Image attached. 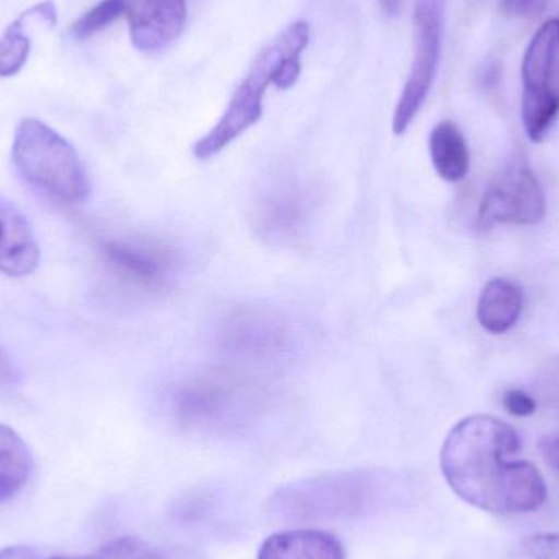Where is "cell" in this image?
Segmentation results:
<instances>
[{"mask_svg":"<svg viewBox=\"0 0 559 559\" xmlns=\"http://www.w3.org/2000/svg\"><path fill=\"white\" fill-rule=\"evenodd\" d=\"M518 430L492 416H469L453 426L440 452V468L452 491L492 514H527L547 501L544 476L518 460Z\"/></svg>","mask_w":559,"mask_h":559,"instance_id":"cell-1","label":"cell"},{"mask_svg":"<svg viewBox=\"0 0 559 559\" xmlns=\"http://www.w3.org/2000/svg\"><path fill=\"white\" fill-rule=\"evenodd\" d=\"M396 478L384 469L328 473L283 486L269 511L286 522H337L367 518L391 508Z\"/></svg>","mask_w":559,"mask_h":559,"instance_id":"cell-2","label":"cell"},{"mask_svg":"<svg viewBox=\"0 0 559 559\" xmlns=\"http://www.w3.org/2000/svg\"><path fill=\"white\" fill-rule=\"evenodd\" d=\"M12 163L26 186L61 205H79L91 192L87 170L75 147L36 118L20 121Z\"/></svg>","mask_w":559,"mask_h":559,"instance_id":"cell-3","label":"cell"},{"mask_svg":"<svg viewBox=\"0 0 559 559\" xmlns=\"http://www.w3.org/2000/svg\"><path fill=\"white\" fill-rule=\"evenodd\" d=\"M309 36L308 23L293 22L259 52L218 123L193 146L197 159H212L261 120L269 85L275 84L278 69L286 59L301 56L308 48Z\"/></svg>","mask_w":559,"mask_h":559,"instance_id":"cell-4","label":"cell"},{"mask_svg":"<svg viewBox=\"0 0 559 559\" xmlns=\"http://www.w3.org/2000/svg\"><path fill=\"white\" fill-rule=\"evenodd\" d=\"M258 394L235 374H200L180 384L170 396L177 426L195 432H231L255 416Z\"/></svg>","mask_w":559,"mask_h":559,"instance_id":"cell-5","label":"cell"},{"mask_svg":"<svg viewBox=\"0 0 559 559\" xmlns=\"http://www.w3.org/2000/svg\"><path fill=\"white\" fill-rule=\"evenodd\" d=\"M522 123L528 140L544 141L559 114V19L537 29L522 61Z\"/></svg>","mask_w":559,"mask_h":559,"instance_id":"cell-6","label":"cell"},{"mask_svg":"<svg viewBox=\"0 0 559 559\" xmlns=\"http://www.w3.org/2000/svg\"><path fill=\"white\" fill-rule=\"evenodd\" d=\"M447 0H416L414 9V56L409 75L393 115V133H406L426 104L442 56Z\"/></svg>","mask_w":559,"mask_h":559,"instance_id":"cell-7","label":"cell"},{"mask_svg":"<svg viewBox=\"0 0 559 559\" xmlns=\"http://www.w3.org/2000/svg\"><path fill=\"white\" fill-rule=\"evenodd\" d=\"M547 215V199L527 164H511L486 190L479 205V226L538 225Z\"/></svg>","mask_w":559,"mask_h":559,"instance_id":"cell-8","label":"cell"},{"mask_svg":"<svg viewBox=\"0 0 559 559\" xmlns=\"http://www.w3.org/2000/svg\"><path fill=\"white\" fill-rule=\"evenodd\" d=\"M98 255L115 278L143 292L169 288L176 274L173 251L154 242L105 238L98 242Z\"/></svg>","mask_w":559,"mask_h":559,"instance_id":"cell-9","label":"cell"},{"mask_svg":"<svg viewBox=\"0 0 559 559\" xmlns=\"http://www.w3.org/2000/svg\"><path fill=\"white\" fill-rule=\"evenodd\" d=\"M289 335L275 316L241 309L229 316L222 331V347L238 360L267 365L288 352Z\"/></svg>","mask_w":559,"mask_h":559,"instance_id":"cell-10","label":"cell"},{"mask_svg":"<svg viewBox=\"0 0 559 559\" xmlns=\"http://www.w3.org/2000/svg\"><path fill=\"white\" fill-rule=\"evenodd\" d=\"M130 38L141 52L169 48L187 25V0H127Z\"/></svg>","mask_w":559,"mask_h":559,"instance_id":"cell-11","label":"cell"},{"mask_svg":"<svg viewBox=\"0 0 559 559\" xmlns=\"http://www.w3.org/2000/svg\"><path fill=\"white\" fill-rule=\"evenodd\" d=\"M308 215V193L295 183H280L259 200L255 228L269 241L292 242L305 231Z\"/></svg>","mask_w":559,"mask_h":559,"instance_id":"cell-12","label":"cell"},{"mask_svg":"<svg viewBox=\"0 0 559 559\" xmlns=\"http://www.w3.org/2000/svg\"><path fill=\"white\" fill-rule=\"evenodd\" d=\"M39 246L26 216L0 193V272L26 277L38 269Z\"/></svg>","mask_w":559,"mask_h":559,"instance_id":"cell-13","label":"cell"},{"mask_svg":"<svg viewBox=\"0 0 559 559\" xmlns=\"http://www.w3.org/2000/svg\"><path fill=\"white\" fill-rule=\"evenodd\" d=\"M258 559H347V554L335 535L316 528H298L269 537Z\"/></svg>","mask_w":559,"mask_h":559,"instance_id":"cell-14","label":"cell"},{"mask_svg":"<svg viewBox=\"0 0 559 559\" xmlns=\"http://www.w3.org/2000/svg\"><path fill=\"white\" fill-rule=\"evenodd\" d=\"M524 309V293L518 283L506 278H492L486 283L478 299L476 316L489 334L501 335L511 331Z\"/></svg>","mask_w":559,"mask_h":559,"instance_id":"cell-15","label":"cell"},{"mask_svg":"<svg viewBox=\"0 0 559 559\" xmlns=\"http://www.w3.org/2000/svg\"><path fill=\"white\" fill-rule=\"evenodd\" d=\"M433 169L447 182H460L469 170V150L460 128L453 121H440L429 136Z\"/></svg>","mask_w":559,"mask_h":559,"instance_id":"cell-16","label":"cell"},{"mask_svg":"<svg viewBox=\"0 0 559 559\" xmlns=\"http://www.w3.org/2000/svg\"><path fill=\"white\" fill-rule=\"evenodd\" d=\"M32 473V450L12 427L0 424V504L15 498Z\"/></svg>","mask_w":559,"mask_h":559,"instance_id":"cell-17","label":"cell"},{"mask_svg":"<svg viewBox=\"0 0 559 559\" xmlns=\"http://www.w3.org/2000/svg\"><path fill=\"white\" fill-rule=\"evenodd\" d=\"M29 38L25 32V15L7 26L0 36V78H12L28 61Z\"/></svg>","mask_w":559,"mask_h":559,"instance_id":"cell-18","label":"cell"},{"mask_svg":"<svg viewBox=\"0 0 559 559\" xmlns=\"http://www.w3.org/2000/svg\"><path fill=\"white\" fill-rule=\"evenodd\" d=\"M123 13H127V0H102L72 25L71 35L75 39L91 38L110 26Z\"/></svg>","mask_w":559,"mask_h":559,"instance_id":"cell-19","label":"cell"},{"mask_svg":"<svg viewBox=\"0 0 559 559\" xmlns=\"http://www.w3.org/2000/svg\"><path fill=\"white\" fill-rule=\"evenodd\" d=\"M88 559H174L136 537H120L98 548Z\"/></svg>","mask_w":559,"mask_h":559,"instance_id":"cell-20","label":"cell"},{"mask_svg":"<svg viewBox=\"0 0 559 559\" xmlns=\"http://www.w3.org/2000/svg\"><path fill=\"white\" fill-rule=\"evenodd\" d=\"M522 555L527 559H559V534H538L525 538Z\"/></svg>","mask_w":559,"mask_h":559,"instance_id":"cell-21","label":"cell"},{"mask_svg":"<svg viewBox=\"0 0 559 559\" xmlns=\"http://www.w3.org/2000/svg\"><path fill=\"white\" fill-rule=\"evenodd\" d=\"M506 411L515 417H528L537 411V401L527 391L521 388H512L502 397Z\"/></svg>","mask_w":559,"mask_h":559,"instance_id":"cell-22","label":"cell"},{"mask_svg":"<svg viewBox=\"0 0 559 559\" xmlns=\"http://www.w3.org/2000/svg\"><path fill=\"white\" fill-rule=\"evenodd\" d=\"M547 0H501V10L512 16H528L540 13Z\"/></svg>","mask_w":559,"mask_h":559,"instance_id":"cell-23","label":"cell"},{"mask_svg":"<svg viewBox=\"0 0 559 559\" xmlns=\"http://www.w3.org/2000/svg\"><path fill=\"white\" fill-rule=\"evenodd\" d=\"M540 453L547 465L559 476V430L542 437Z\"/></svg>","mask_w":559,"mask_h":559,"instance_id":"cell-24","label":"cell"},{"mask_svg":"<svg viewBox=\"0 0 559 559\" xmlns=\"http://www.w3.org/2000/svg\"><path fill=\"white\" fill-rule=\"evenodd\" d=\"M19 381V370L5 348L0 345V390L13 386Z\"/></svg>","mask_w":559,"mask_h":559,"instance_id":"cell-25","label":"cell"},{"mask_svg":"<svg viewBox=\"0 0 559 559\" xmlns=\"http://www.w3.org/2000/svg\"><path fill=\"white\" fill-rule=\"evenodd\" d=\"M0 559H41V557L33 548L15 545V547L2 548Z\"/></svg>","mask_w":559,"mask_h":559,"instance_id":"cell-26","label":"cell"},{"mask_svg":"<svg viewBox=\"0 0 559 559\" xmlns=\"http://www.w3.org/2000/svg\"><path fill=\"white\" fill-rule=\"evenodd\" d=\"M381 9L388 13V15H396L400 12L401 0H380Z\"/></svg>","mask_w":559,"mask_h":559,"instance_id":"cell-27","label":"cell"}]
</instances>
